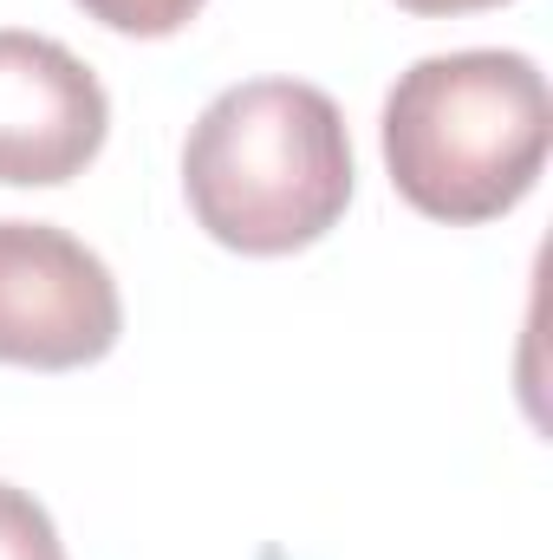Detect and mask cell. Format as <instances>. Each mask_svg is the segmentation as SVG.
I'll list each match as a JSON object with an SVG mask.
<instances>
[{
    "mask_svg": "<svg viewBox=\"0 0 553 560\" xmlns=\"http://www.w3.org/2000/svg\"><path fill=\"white\" fill-rule=\"evenodd\" d=\"M404 13H423V20H443V13H482V7H508V0H398Z\"/></svg>",
    "mask_w": 553,
    "mask_h": 560,
    "instance_id": "cell-7",
    "label": "cell"
},
{
    "mask_svg": "<svg viewBox=\"0 0 553 560\" xmlns=\"http://www.w3.org/2000/svg\"><path fill=\"white\" fill-rule=\"evenodd\" d=\"M391 189L430 222H495L528 202L548 170L553 98L548 72L508 46L430 52L398 72L385 98Z\"/></svg>",
    "mask_w": 553,
    "mask_h": 560,
    "instance_id": "cell-2",
    "label": "cell"
},
{
    "mask_svg": "<svg viewBox=\"0 0 553 560\" xmlns=\"http://www.w3.org/2000/svg\"><path fill=\"white\" fill-rule=\"evenodd\" d=\"M98 26H111V33H125V39H169V33H183L209 0H79Z\"/></svg>",
    "mask_w": 553,
    "mask_h": 560,
    "instance_id": "cell-6",
    "label": "cell"
},
{
    "mask_svg": "<svg viewBox=\"0 0 553 560\" xmlns=\"http://www.w3.org/2000/svg\"><path fill=\"white\" fill-rule=\"evenodd\" d=\"M125 332L111 268L52 222H0V365L79 372Z\"/></svg>",
    "mask_w": 553,
    "mask_h": 560,
    "instance_id": "cell-3",
    "label": "cell"
},
{
    "mask_svg": "<svg viewBox=\"0 0 553 560\" xmlns=\"http://www.w3.org/2000/svg\"><path fill=\"white\" fill-rule=\"evenodd\" d=\"M0 560H66V541H59L46 502H33L13 482H0Z\"/></svg>",
    "mask_w": 553,
    "mask_h": 560,
    "instance_id": "cell-5",
    "label": "cell"
},
{
    "mask_svg": "<svg viewBox=\"0 0 553 560\" xmlns=\"http://www.w3.org/2000/svg\"><path fill=\"white\" fill-rule=\"evenodd\" d=\"M352 131L306 79H248L202 105L183 143V196L228 255H299L352 209Z\"/></svg>",
    "mask_w": 553,
    "mask_h": 560,
    "instance_id": "cell-1",
    "label": "cell"
},
{
    "mask_svg": "<svg viewBox=\"0 0 553 560\" xmlns=\"http://www.w3.org/2000/svg\"><path fill=\"white\" fill-rule=\"evenodd\" d=\"M111 138V98L98 72L26 26H0V183L59 189L92 170Z\"/></svg>",
    "mask_w": 553,
    "mask_h": 560,
    "instance_id": "cell-4",
    "label": "cell"
}]
</instances>
